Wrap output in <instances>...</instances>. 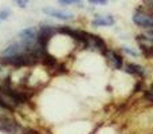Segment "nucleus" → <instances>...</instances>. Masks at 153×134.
<instances>
[{
    "label": "nucleus",
    "instance_id": "nucleus-4",
    "mask_svg": "<svg viewBox=\"0 0 153 134\" xmlns=\"http://www.w3.org/2000/svg\"><path fill=\"white\" fill-rule=\"evenodd\" d=\"M42 12L47 16H51V18H55L58 20H63V21H69L74 19V13L69 12V11H65V10L53 8V7H45L42 10Z\"/></svg>",
    "mask_w": 153,
    "mask_h": 134
},
{
    "label": "nucleus",
    "instance_id": "nucleus-5",
    "mask_svg": "<svg viewBox=\"0 0 153 134\" xmlns=\"http://www.w3.org/2000/svg\"><path fill=\"white\" fill-rule=\"evenodd\" d=\"M32 50L34 48H27L22 43H13V44H10L7 48H4L1 51V56H15L24 53H28V51H32Z\"/></svg>",
    "mask_w": 153,
    "mask_h": 134
},
{
    "label": "nucleus",
    "instance_id": "nucleus-2",
    "mask_svg": "<svg viewBox=\"0 0 153 134\" xmlns=\"http://www.w3.org/2000/svg\"><path fill=\"white\" fill-rule=\"evenodd\" d=\"M19 130H20V125L16 122V119L5 113H0V132L5 134H18Z\"/></svg>",
    "mask_w": 153,
    "mask_h": 134
},
{
    "label": "nucleus",
    "instance_id": "nucleus-7",
    "mask_svg": "<svg viewBox=\"0 0 153 134\" xmlns=\"http://www.w3.org/2000/svg\"><path fill=\"white\" fill-rule=\"evenodd\" d=\"M106 59L109 61V63L111 64L114 68H121L122 64H124V61H122V56L120 54H117L116 51H111V50H106L105 53Z\"/></svg>",
    "mask_w": 153,
    "mask_h": 134
},
{
    "label": "nucleus",
    "instance_id": "nucleus-11",
    "mask_svg": "<svg viewBox=\"0 0 153 134\" xmlns=\"http://www.w3.org/2000/svg\"><path fill=\"white\" fill-rule=\"evenodd\" d=\"M15 3V5H18L19 8H26L28 5V1L30 0H12Z\"/></svg>",
    "mask_w": 153,
    "mask_h": 134
},
{
    "label": "nucleus",
    "instance_id": "nucleus-13",
    "mask_svg": "<svg viewBox=\"0 0 153 134\" xmlns=\"http://www.w3.org/2000/svg\"><path fill=\"white\" fill-rule=\"evenodd\" d=\"M124 51L125 53H128V54H130V55H133V56L137 55V53H136V51H132L130 50V47H124Z\"/></svg>",
    "mask_w": 153,
    "mask_h": 134
},
{
    "label": "nucleus",
    "instance_id": "nucleus-6",
    "mask_svg": "<svg viewBox=\"0 0 153 134\" xmlns=\"http://www.w3.org/2000/svg\"><path fill=\"white\" fill-rule=\"evenodd\" d=\"M116 23V19L111 15H98L91 20L93 27H109Z\"/></svg>",
    "mask_w": 153,
    "mask_h": 134
},
{
    "label": "nucleus",
    "instance_id": "nucleus-10",
    "mask_svg": "<svg viewBox=\"0 0 153 134\" xmlns=\"http://www.w3.org/2000/svg\"><path fill=\"white\" fill-rule=\"evenodd\" d=\"M83 0H58V4L61 5H73V4H82Z\"/></svg>",
    "mask_w": 153,
    "mask_h": 134
},
{
    "label": "nucleus",
    "instance_id": "nucleus-12",
    "mask_svg": "<svg viewBox=\"0 0 153 134\" xmlns=\"http://www.w3.org/2000/svg\"><path fill=\"white\" fill-rule=\"evenodd\" d=\"M87 1L93 5H106L109 3V0H87Z\"/></svg>",
    "mask_w": 153,
    "mask_h": 134
},
{
    "label": "nucleus",
    "instance_id": "nucleus-1",
    "mask_svg": "<svg viewBox=\"0 0 153 134\" xmlns=\"http://www.w3.org/2000/svg\"><path fill=\"white\" fill-rule=\"evenodd\" d=\"M132 21L136 26L141 27V28L153 30V13L146 12L143 8L134 10V12H133V15H132Z\"/></svg>",
    "mask_w": 153,
    "mask_h": 134
},
{
    "label": "nucleus",
    "instance_id": "nucleus-3",
    "mask_svg": "<svg viewBox=\"0 0 153 134\" xmlns=\"http://www.w3.org/2000/svg\"><path fill=\"white\" fill-rule=\"evenodd\" d=\"M20 38V43L23 46H26L27 48H34L36 44V39H38V30L35 27H28L20 31L19 34Z\"/></svg>",
    "mask_w": 153,
    "mask_h": 134
},
{
    "label": "nucleus",
    "instance_id": "nucleus-8",
    "mask_svg": "<svg viewBox=\"0 0 153 134\" xmlns=\"http://www.w3.org/2000/svg\"><path fill=\"white\" fill-rule=\"evenodd\" d=\"M125 71L129 74H133V75H138V76H144L146 74L145 68L141 67L140 64H136V63H126Z\"/></svg>",
    "mask_w": 153,
    "mask_h": 134
},
{
    "label": "nucleus",
    "instance_id": "nucleus-9",
    "mask_svg": "<svg viewBox=\"0 0 153 134\" xmlns=\"http://www.w3.org/2000/svg\"><path fill=\"white\" fill-rule=\"evenodd\" d=\"M10 16H11V10L10 8H3V10H0V21L7 20Z\"/></svg>",
    "mask_w": 153,
    "mask_h": 134
}]
</instances>
